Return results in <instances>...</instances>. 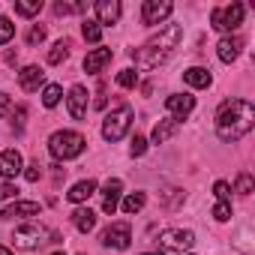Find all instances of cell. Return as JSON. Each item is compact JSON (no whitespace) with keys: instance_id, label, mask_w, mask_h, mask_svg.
Instances as JSON below:
<instances>
[{"instance_id":"cell-1","label":"cell","mask_w":255,"mask_h":255,"mask_svg":"<svg viewBox=\"0 0 255 255\" xmlns=\"http://www.w3.org/2000/svg\"><path fill=\"white\" fill-rule=\"evenodd\" d=\"M255 126V105L249 99H228L216 114V135L222 141H240Z\"/></svg>"},{"instance_id":"cell-2","label":"cell","mask_w":255,"mask_h":255,"mask_svg":"<svg viewBox=\"0 0 255 255\" xmlns=\"http://www.w3.org/2000/svg\"><path fill=\"white\" fill-rule=\"evenodd\" d=\"M180 39H183V27L180 24H165L156 36H150L141 48H135L132 57L141 69H156L159 63H165L171 57V51L177 48Z\"/></svg>"},{"instance_id":"cell-3","label":"cell","mask_w":255,"mask_h":255,"mask_svg":"<svg viewBox=\"0 0 255 255\" xmlns=\"http://www.w3.org/2000/svg\"><path fill=\"white\" fill-rule=\"evenodd\" d=\"M84 147H87L84 135L81 132H72V129H60V132H54L48 138V150L57 159H75V156L84 153Z\"/></svg>"},{"instance_id":"cell-4","label":"cell","mask_w":255,"mask_h":255,"mask_svg":"<svg viewBox=\"0 0 255 255\" xmlns=\"http://www.w3.org/2000/svg\"><path fill=\"white\" fill-rule=\"evenodd\" d=\"M129 126H132V108L129 105H117L102 123V138L114 144V141H120L126 132H129Z\"/></svg>"},{"instance_id":"cell-5","label":"cell","mask_w":255,"mask_h":255,"mask_svg":"<svg viewBox=\"0 0 255 255\" xmlns=\"http://www.w3.org/2000/svg\"><path fill=\"white\" fill-rule=\"evenodd\" d=\"M210 24H213L216 30H225V33L237 30V27L243 24V3H231V6H216V9L210 12Z\"/></svg>"},{"instance_id":"cell-6","label":"cell","mask_w":255,"mask_h":255,"mask_svg":"<svg viewBox=\"0 0 255 255\" xmlns=\"http://www.w3.org/2000/svg\"><path fill=\"white\" fill-rule=\"evenodd\" d=\"M45 237H48V231H45L42 225L27 222V225H18V228H15L12 243H15V249H39V246L45 243Z\"/></svg>"},{"instance_id":"cell-7","label":"cell","mask_w":255,"mask_h":255,"mask_svg":"<svg viewBox=\"0 0 255 255\" xmlns=\"http://www.w3.org/2000/svg\"><path fill=\"white\" fill-rule=\"evenodd\" d=\"M159 243H162V249H174V252H180V255H183L186 249H192L195 234H192L189 228H168V231H162Z\"/></svg>"},{"instance_id":"cell-8","label":"cell","mask_w":255,"mask_h":255,"mask_svg":"<svg viewBox=\"0 0 255 255\" xmlns=\"http://www.w3.org/2000/svg\"><path fill=\"white\" fill-rule=\"evenodd\" d=\"M102 243H105V246H114V249H129V243H132L129 222H111V225L102 231Z\"/></svg>"},{"instance_id":"cell-9","label":"cell","mask_w":255,"mask_h":255,"mask_svg":"<svg viewBox=\"0 0 255 255\" xmlns=\"http://www.w3.org/2000/svg\"><path fill=\"white\" fill-rule=\"evenodd\" d=\"M171 12H174V3H168V0H144V6H141V21H144V24H159V21H165Z\"/></svg>"},{"instance_id":"cell-10","label":"cell","mask_w":255,"mask_h":255,"mask_svg":"<svg viewBox=\"0 0 255 255\" xmlns=\"http://www.w3.org/2000/svg\"><path fill=\"white\" fill-rule=\"evenodd\" d=\"M165 108H168V114H171V120H186L189 114H192V108H195V96H189V93H171L168 99H165Z\"/></svg>"},{"instance_id":"cell-11","label":"cell","mask_w":255,"mask_h":255,"mask_svg":"<svg viewBox=\"0 0 255 255\" xmlns=\"http://www.w3.org/2000/svg\"><path fill=\"white\" fill-rule=\"evenodd\" d=\"M21 153L15 150V147H9V150H3L0 153V177L3 180H12V177H18L21 174Z\"/></svg>"},{"instance_id":"cell-12","label":"cell","mask_w":255,"mask_h":255,"mask_svg":"<svg viewBox=\"0 0 255 255\" xmlns=\"http://www.w3.org/2000/svg\"><path fill=\"white\" fill-rule=\"evenodd\" d=\"M120 192H123V183L114 177V180H105V186H102V210L108 213V216H114V210H117V204H120Z\"/></svg>"},{"instance_id":"cell-13","label":"cell","mask_w":255,"mask_h":255,"mask_svg":"<svg viewBox=\"0 0 255 255\" xmlns=\"http://www.w3.org/2000/svg\"><path fill=\"white\" fill-rule=\"evenodd\" d=\"M66 105H69L72 120H81V117L87 114V90H84L81 84H75V87L69 90V96H66Z\"/></svg>"},{"instance_id":"cell-14","label":"cell","mask_w":255,"mask_h":255,"mask_svg":"<svg viewBox=\"0 0 255 255\" xmlns=\"http://www.w3.org/2000/svg\"><path fill=\"white\" fill-rule=\"evenodd\" d=\"M42 204L39 201H15L6 210H0V219H15V216H39Z\"/></svg>"},{"instance_id":"cell-15","label":"cell","mask_w":255,"mask_h":255,"mask_svg":"<svg viewBox=\"0 0 255 255\" xmlns=\"http://www.w3.org/2000/svg\"><path fill=\"white\" fill-rule=\"evenodd\" d=\"M240 48H243V39H240V36H225V39H219L216 54H219L222 63H234V60L240 57Z\"/></svg>"},{"instance_id":"cell-16","label":"cell","mask_w":255,"mask_h":255,"mask_svg":"<svg viewBox=\"0 0 255 255\" xmlns=\"http://www.w3.org/2000/svg\"><path fill=\"white\" fill-rule=\"evenodd\" d=\"M93 9H96V24L99 27L102 24H114L120 18V3H117V0H99Z\"/></svg>"},{"instance_id":"cell-17","label":"cell","mask_w":255,"mask_h":255,"mask_svg":"<svg viewBox=\"0 0 255 255\" xmlns=\"http://www.w3.org/2000/svg\"><path fill=\"white\" fill-rule=\"evenodd\" d=\"M111 57H114L111 48H93V51L84 57V69H87L90 75H96V72H102V69L111 63Z\"/></svg>"},{"instance_id":"cell-18","label":"cell","mask_w":255,"mask_h":255,"mask_svg":"<svg viewBox=\"0 0 255 255\" xmlns=\"http://www.w3.org/2000/svg\"><path fill=\"white\" fill-rule=\"evenodd\" d=\"M42 81H45V72H42L39 66H24V69L18 72V84H21V90H27V93L39 90Z\"/></svg>"},{"instance_id":"cell-19","label":"cell","mask_w":255,"mask_h":255,"mask_svg":"<svg viewBox=\"0 0 255 255\" xmlns=\"http://www.w3.org/2000/svg\"><path fill=\"white\" fill-rule=\"evenodd\" d=\"M183 81H186L189 87H210L213 75H210L204 66H192V69H186V72H183Z\"/></svg>"},{"instance_id":"cell-20","label":"cell","mask_w":255,"mask_h":255,"mask_svg":"<svg viewBox=\"0 0 255 255\" xmlns=\"http://www.w3.org/2000/svg\"><path fill=\"white\" fill-rule=\"evenodd\" d=\"M72 222H75V228H78L81 234H87V231L96 228V213H93L90 207H78V210L72 213Z\"/></svg>"},{"instance_id":"cell-21","label":"cell","mask_w":255,"mask_h":255,"mask_svg":"<svg viewBox=\"0 0 255 255\" xmlns=\"http://www.w3.org/2000/svg\"><path fill=\"white\" fill-rule=\"evenodd\" d=\"M93 192H96V183H93V180H81V183H75V186L66 192V198H69L72 204H81V201H87Z\"/></svg>"},{"instance_id":"cell-22","label":"cell","mask_w":255,"mask_h":255,"mask_svg":"<svg viewBox=\"0 0 255 255\" xmlns=\"http://www.w3.org/2000/svg\"><path fill=\"white\" fill-rule=\"evenodd\" d=\"M174 132H177V120L168 117V120H159V123L153 126V135H150V138H153V144H162V141H168Z\"/></svg>"},{"instance_id":"cell-23","label":"cell","mask_w":255,"mask_h":255,"mask_svg":"<svg viewBox=\"0 0 255 255\" xmlns=\"http://www.w3.org/2000/svg\"><path fill=\"white\" fill-rule=\"evenodd\" d=\"M144 204H147V195L144 192H132V195L123 198V213H138Z\"/></svg>"},{"instance_id":"cell-24","label":"cell","mask_w":255,"mask_h":255,"mask_svg":"<svg viewBox=\"0 0 255 255\" xmlns=\"http://www.w3.org/2000/svg\"><path fill=\"white\" fill-rule=\"evenodd\" d=\"M60 96H63L60 84H45V90H42V105H45V108H54V105L60 102Z\"/></svg>"},{"instance_id":"cell-25","label":"cell","mask_w":255,"mask_h":255,"mask_svg":"<svg viewBox=\"0 0 255 255\" xmlns=\"http://www.w3.org/2000/svg\"><path fill=\"white\" fill-rule=\"evenodd\" d=\"M81 33H84V39L93 42V45H99V39H102V27H99L96 21H84V24H81Z\"/></svg>"},{"instance_id":"cell-26","label":"cell","mask_w":255,"mask_h":255,"mask_svg":"<svg viewBox=\"0 0 255 255\" xmlns=\"http://www.w3.org/2000/svg\"><path fill=\"white\" fill-rule=\"evenodd\" d=\"M66 57H69V45H66V42H57V45L48 51V63H54V66H57V63H63Z\"/></svg>"},{"instance_id":"cell-27","label":"cell","mask_w":255,"mask_h":255,"mask_svg":"<svg viewBox=\"0 0 255 255\" xmlns=\"http://www.w3.org/2000/svg\"><path fill=\"white\" fill-rule=\"evenodd\" d=\"M45 36H48V30H45L42 24H33V27L27 30V45H42Z\"/></svg>"},{"instance_id":"cell-28","label":"cell","mask_w":255,"mask_h":255,"mask_svg":"<svg viewBox=\"0 0 255 255\" xmlns=\"http://www.w3.org/2000/svg\"><path fill=\"white\" fill-rule=\"evenodd\" d=\"M39 9H42V0H30V3H21V0H18V3H15V12L18 15H27V18L36 15Z\"/></svg>"},{"instance_id":"cell-29","label":"cell","mask_w":255,"mask_h":255,"mask_svg":"<svg viewBox=\"0 0 255 255\" xmlns=\"http://www.w3.org/2000/svg\"><path fill=\"white\" fill-rule=\"evenodd\" d=\"M252 186H255L252 174H246V171H243V174L237 177V183H234V192H240V195H249V192H252Z\"/></svg>"},{"instance_id":"cell-30","label":"cell","mask_w":255,"mask_h":255,"mask_svg":"<svg viewBox=\"0 0 255 255\" xmlns=\"http://www.w3.org/2000/svg\"><path fill=\"white\" fill-rule=\"evenodd\" d=\"M12 36H15V24L9 18H0V45H6Z\"/></svg>"},{"instance_id":"cell-31","label":"cell","mask_w":255,"mask_h":255,"mask_svg":"<svg viewBox=\"0 0 255 255\" xmlns=\"http://www.w3.org/2000/svg\"><path fill=\"white\" fill-rule=\"evenodd\" d=\"M135 81H138V72H135V69L117 72V84H120V87H135Z\"/></svg>"},{"instance_id":"cell-32","label":"cell","mask_w":255,"mask_h":255,"mask_svg":"<svg viewBox=\"0 0 255 255\" xmlns=\"http://www.w3.org/2000/svg\"><path fill=\"white\" fill-rule=\"evenodd\" d=\"M213 219H216V222H228V219H231V204H228V201H216Z\"/></svg>"},{"instance_id":"cell-33","label":"cell","mask_w":255,"mask_h":255,"mask_svg":"<svg viewBox=\"0 0 255 255\" xmlns=\"http://www.w3.org/2000/svg\"><path fill=\"white\" fill-rule=\"evenodd\" d=\"M129 153H132V156H144V153H147V138H144V135H135L132 144H129Z\"/></svg>"},{"instance_id":"cell-34","label":"cell","mask_w":255,"mask_h":255,"mask_svg":"<svg viewBox=\"0 0 255 255\" xmlns=\"http://www.w3.org/2000/svg\"><path fill=\"white\" fill-rule=\"evenodd\" d=\"M213 195H216L219 201H231V186H228L225 180H216V183H213Z\"/></svg>"},{"instance_id":"cell-35","label":"cell","mask_w":255,"mask_h":255,"mask_svg":"<svg viewBox=\"0 0 255 255\" xmlns=\"http://www.w3.org/2000/svg\"><path fill=\"white\" fill-rule=\"evenodd\" d=\"M39 174H42L39 162H30V165L24 168V177H27V183H36V180H39Z\"/></svg>"},{"instance_id":"cell-36","label":"cell","mask_w":255,"mask_h":255,"mask_svg":"<svg viewBox=\"0 0 255 255\" xmlns=\"http://www.w3.org/2000/svg\"><path fill=\"white\" fill-rule=\"evenodd\" d=\"M15 195H18L15 183H0V201H9V198H15Z\"/></svg>"},{"instance_id":"cell-37","label":"cell","mask_w":255,"mask_h":255,"mask_svg":"<svg viewBox=\"0 0 255 255\" xmlns=\"http://www.w3.org/2000/svg\"><path fill=\"white\" fill-rule=\"evenodd\" d=\"M9 108H12V99H9L6 93H0V117H3V114H6Z\"/></svg>"},{"instance_id":"cell-38","label":"cell","mask_w":255,"mask_h":255,"mask_svg":"<svg viewBox=\"0 0 255 255\" xmlns=\"http://www.w3.org/2000/svg\"><path fill=\"white\" fill-rule=\"evenodd\" d=\"M0 255H12V252H9V249H6V246H0Z\"/></svg>"},{"instance_id":"cell-39","label":"cell","mask_w":255,"mask_h":255,"mask_svg":"<svg viewBox=\"0 0 255 255\" xmlns=\"http://www.w3.org/2000/svg\"><path fill=\"white\" fill-rule=\"evenodd\" d=\"M141 255H165V252H159V249H156V252H141Z\"/></svg>"},{"instance_id":"cell-40","label":"cell","mask_w":255,"mask_h":255,"mask_svg":"<svg viewBox=\"0 0 255 255\" xmlns=\"http://www.w3.org/2000/svg\"><path fill=\"white\" fill-rule=\"evenodd\" d=\"M54 255H63V252H54Z\"/></svg>"}]
</instances>
